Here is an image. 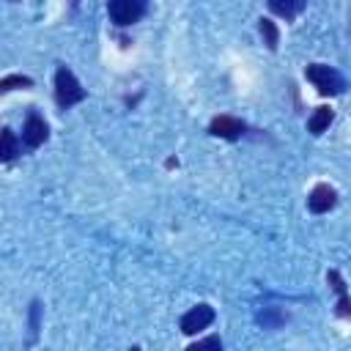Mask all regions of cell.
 <instances>
[{
	"mask_svg": "<svg viewBox=\"0 0 351 351\" xmlns=\"http://www.w3.org/2000/svg\"><path fill=\"white\" fill-rule=\"evenodd\" d=\"M304 77L315 85V90L321 96H340L346 90V80L343 74L335 69V66H326V63H310L304 69Z\"/></svg>",
	"mask_w": 351,
	"mask_h": 351,
	"instance_id": "cell-1",
	"label": "cell"
},
{
	"mask_svg": "<svg viewBox=\"0 0 351 351\" xmlns=\"http://www.w3.org/2000/svg\"><path fill=\"white\" fill-rule=\"evenodd\" d=\"M85 88L80 85V80L74 77V71L69 66H58L55 71V101L60 110H69L74 104H80L85 99Z\"/></svg>",
	"mask_w": 351,
	"mask_h": 351,
	"instance_id": "cell-2",
	"label": "cell"
},
{
	"mask_svg": "<svg viewBox=\"0 0 351 351\" xmlns=\"http://www.w3.org/2000/svg\"><path fill=\"white\" fill-rule=\"evenodd\" d=\"M148 11V0H107V16L118 27H129L140 22Z\"/></svg>",
	"mask_w": 351,
	"mask_h": 351,
	"instance_id": "cell-3",
	"label": "cell"
},
{
	"mask_svg": "<svg viewBox=\"0 0 351 351\" xmlns=\"http://www.w3.org/2000/svg\"><path fill=\"white\" fill-rule=\"evenodd\" d=\"M214 318H217L214 307H211V304H206V302H200V304H195L192 310H186V313L181 315L178 326H181V332H184V335H197V332L208 329V326L214 324Z\"/></svg>",
	"mask_w": 351,
	"mask_h": 351,
	"instance_id": "cell-4",
	"label": "cell"
},
{
	"mask_svg": "<svg viewBox=\"0 0 351 351\" xmlns=\"http://www.w3.org/2000/svg\"><path fill=\"white\" fill-rule=\"evenodd\" d=\"M47 137H49L47 121H44L36 110H30L27 118H25V123H22V143H25L27 148H38L41 143H47Z\"/></svg>",
	"mask_w": 351,
	"mask_h": 351,
	"instance_id": "cell-5",
	"label": "cell"
},
{
	"mask_svg": "<svg viewBox=\"0 0 351 351\" xmlns=\"http://www.w3.org/2000/svg\"><path fill=\"white\" fill-rule=\"evenodd\" d=\"M244 132H247V123L241 118H233V115H217L208 123V134L222 137V140H239Z\"/></svg>",
	"mask_w": 351,
	"mask_h": 351,
	"instance_id": "cell-6",
	"label": "cell"
},
{
	"mask_svg": "<svg viewBox=\"0 0 351 351\" xmlns=\"http://www.w3.org/2000/svg\"><path fill=\"white\" fill-rule=\"evenodd\" d=\"M335 203H337V192L329 184H315L313 192L307 195V208L313 214H326L329 208H335Z\"/></svg>",
	"mask_w": 351,
	"mask_h": 351,
	"instance_id": "cell-7",
	"label": "cell"
},
{
	"mask_svg": "<svg viewBox=\"0 0 351 351\" xmlns=\"http://www.w3.org/2000/svg\"><path fill=\"white\" fill-rule=\"evenodd\" d=\"M326 282L332 285V291L337 293V315L340 318H351V296H348V285H346V280H343V274L337 271V269H329L326 271Z\"/></svg>",
	"mask_w": 351,
	"mask_h": 351,
	"instance_id": "cell-8",
	"label": "cell"
},
{
	"mask_svg": "<svg viewBox=\"0 0 351 351\" xmlns=\"http://www.w3.org/2000/svg\"><path fill=\"white\" fill-rule=\"evenodd\" d=\"M269 11L282 16V19H296L302 14V8L307 5V0H266Z\"/></svg>",
	"mask_w": 351,
	"mask_h": 351,
	"instance_id": "cell-9",
	"label": "cell"
},
{
	"mask_svg": "<svg viewBox=\"0 0 351 351\" xmlns=\"http://www.w3.org/2000/svg\"><path fill=\"white\" fill-rule=\"evenodd\" d=\"M332 121H335V110L332 107H315V112L307 121V129H310V134H324Z\"/></svg>",
	"mask_w": 351,
	"mask_h": 351,
	"instance_id": "cell-10",
	"label": "cell"
},
{
	"mask_svg": "<svg viewBox=\"0 0 351 351\" xmlns=\"http://www.w3.org/2000/svg\"><path fill=\"white\" fill-rule=\"evenodd\" d=\"M255 321L263 326V329H277V326H282L285 321H288V313H282L280 307H263L258 315H255Z\"/></svg>",
	"mask_w": 351,
	"mask_h": 351,
	"instance_id": "cell-11",
	"label": "cell"
},
{
	"mask_svg": "<svg viewBox=\"0 0 351 351\" xmlns=\"http://www.w3.org/2000/svg\"><path fill=\"white\" fill-rule=\"evenodd\" d=\"M16 154H19L16 134L11 129H3V134H0V159L3 162H11V159H16Z\"/></svg>",
	"mask_w": 351,
	"mask_h": 351,
	"instance_id": "cell-12",
	"label": "cell"
},
{
	"mask_svg": "<svg viewBox=\"0 0 351 351\" xmlns=\"http://www.w3.org/2000/svg\"><path fill=\"white\" fill-rule=\"evenodd\" d=\"M258 30H261V36H263V44L274 52L277 44H280V30H277V25H274L271 19H266V16H261V19H258Z\"/></svg>",
	"mask_w": 351,
	"mask_h": 351,
	"instance_id": "cell-13",
	"label": "cell"
},
{
	"mask_svg": "<svg viewBox=\"0 0 351 351\" xmlns=\"http://www.w3.org/2000/svg\"><path fill=\"white\" fill-rule=\"evenodd\" d=\"M30 85H33V80L25 77V74H8V77L0 80V90L3 93L5 90H14V88H30Z\"/></svg>",
	"mask_w": 351,
	"mask_h": 351,
	"instance_id": "cell-14",
	"label": "cell"
},
{
	"mask_svg": "<svg viewBox=\"0 0 351 351\" xmlns=\"http://www.w3.org/2000/svg\"><path fill=\"white\" fill-rule=\"evenodd\" d=\"M38 324H41V302H38V299H33V302H30V315H27L30 343H33V340H36V335H38Z\"/></svg>",
	"mask_w": 351,
	"mask_h": 351,
	"instance_id": "cell-15",
	"label": "cell"
},
{
	"mask_svg": "<svg viewBox=\"0 0 351 351\" xmlns=\"http://www.w3.org/2000/svg\"><path fill=\"white\" fill-rule=\"evenodd\" d=\"M206 348L219 351V348H222V340H219V337H203V340H195V343L189 346V351H206Z\"/></svg>",
	"mask_w": 351,
	"mask_h": 351,
	"instance_id": "cell-16",
	"label": "cell"
},
{
	"mask_svg": "<svg viewBox=\"0 0 351 351\" xmlns=\"http://www.w3.org/2000/svg\"><path fill=\"white\" fill-rule=\"evenodd\" d=\"M80 5V0H71V8H77Z\"/></svg>",
	"mask_w": 351,
	"mask_h": 351,
	"instance_id": "cell-17",
	"label": "cell"
}]
</instances>
